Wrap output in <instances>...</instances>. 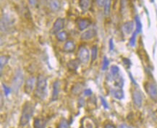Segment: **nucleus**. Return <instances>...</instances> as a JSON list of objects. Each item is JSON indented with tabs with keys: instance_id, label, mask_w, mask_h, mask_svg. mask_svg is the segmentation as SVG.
I'll use <instances>...</instances> for the list:
<instances>
[{
	"instance_id": "1",
	"label": "nucleus",
	"mask_w": 157,
	"mask_h": 128,
	"mask_svg": "<svg viewBox=\"0 0 157 128\" xmlns=\"http://www.w3.org/2000/svg\"><path fill=\"white\" fill-rule=\"evenodd\" d=\"M35 95L39 99L44 100L47 96V79L45 76L39 75L37 79Z\"/></svg>"
},
{
	"instance_id": "2",
	"label": "nucleus",
	"mask_w": 157,
	"mask_h": 128,
	"mask_svg": "<svg viewBox=\"0 0 157 128\" xmlns=\"http://www.w3.org/2000/svg\"><path fill=\"white\" fill-rule=\"evenodd\" d=\"M33 111L34 107L33 104H31L29 101L26 102L23 106V111H22L21 120H20L21 125L25 126L29 122V121L31 119V117L33 115Z\"/></svg>"
},
{
	"instance_id": "3",
	"label": "nucleus",
	"mask_w": 157,
	"mask_h": 128,
	"mask_svg": "<svg viewBox=\"0 0 157 128\" xmlns=\"http://www.w3.org/2000/svg\"><path fill=\"white\" fill-rule=\"evenodd\" d=\"M23 83V74L21 70H18L16 71L13 80V88L15 92H17L21 88Z\"/></svg>"
},
{
	"instance_id": "4",
	"label": "nucleus",
	"mask_w": 157,
	"mask_h": 128,
	"mask_svg": "<svg viewBox=\"0 0 157 128\" xmlns=\"http://www.w3.org/2000/svg\"><path fill=\"white\" fill-rule=\"evenodd\" d=\"M78 59L82 64H87L90 60V53L86 47H81L78 50Z\"/></svg>"
},
{
	"instance_id": "5",
	"label": "nucleus",
	"mask_w": 157,
	"mask_h": 128,
	"mask_svg": "<svg viewBox=\"0 0 157 128\" xmlns=\"http://www.w3.org/2000/svg\"><path fill=\"white\" fill-rule=\"evenodd\" d=\"M14 21L11 19L10 16L9 15H5L1 19V30L2 31L7 32L11 29L13 25Z\"/></svg>"
},
{
	"instance_id": "6",
	"label": "nucleus",
	"mask_w": 157,
	"mask_h": 128,
	"mask_svg": "<svg viewBox=\"0 0 157 128\" xmlns=\"http://www.w3.org/2000/svg\"><path fill=\"white\" fill-rule=\"evenodd\" d=\"M64 28V20L62 17H58L56 20L53 24V26L52 28V33L53 34H57L59 32L62 31V30Z\"/></svg>"
},
{
	"instance_id": "7",
	"label": "nucleus",
	"mask_w": 157,
	"mask_h": 128,
	"mask_svg": "<svg viewBox=\"0 0 157 128\" xmlns=\"http://www.w3.org/2000/svg\"><path fill=\"white\" fill-rule=\"evenodd\" d=\"M132 101L136 107H141L143 104V96L141 92L137 89L133 91L132 92Z\"/></svg>"
},
{
	"instance_id": "8",
	"label": "nucleus",
	"mask_w": 157,
	"mask_h": 128,
	"mask_svg": "<svg viewBox=\"0 0 157 128\" xmlns=\"http://www.w3.org/2000/svg\"><path fill=\"white\" fill-rule=\"evenodd\" d=\"M146 89L147 93L154 101H157V88L154 83H148L146 85Z\"/></svg>"
},
{
	"instance_id": "9",
	"label": "nucleus",
	"mask_w": 157,
	"mask_h": 128,
	"mask_svg": "<svg viewBox=\"0 0 157 128\" xmlns=\"http://www.w3.org/2000/svg\"><path fill=\"white\" fill-rule=\"evenodd\" d=\"M36 78L34 77H31L27 80L25 85V91L27 94H31L33 92L36 84Z\"/></svg>"
},
{
	"instance_id": "10",
	"label": "nucleus",
	"mask_w": 157,
	"mask_h": 128,
	"mask_svg": "<svg viewBox=\"0 0 157 128\" xmlns=\"http://www.w3.org/2000/svg\"><path fill=\"white\" fill-rule=\"evenodd\" d=\"M96 31L95 29H89L87 31H84L81 34V39L84 41H88V40L92 39L96 36Z\"/></svg>"
},
{
	"instance_id": "11",
	"label": "nucleus",
	"mask_w": 157,
	"mask_h": 128,
	"mask_svg": "<svg viewBox=\"0 0 157 128\" xmlns=\"http://www.w3.org/2000/svg\"><path fill=\"white\" fill-rule=\"evenodd\" d=\"M110 93L112 96L117 99L121 100L124 98V92L120 88H115L110 90Z\"/></svg>"
},
{
	"instance_id": "12",
	"label": "nucleus",
	"mask_w": 157,
	"mask_h": 128,
	"mask_svg": "<svg viewBox=\"0 0 157 128\" xmlns=\"http://www.w3.org/2000/svg\"><path fill=\"white\" fill-rule=\"evenodd\" d=\"M91 24V21L89 19L87 18H82L80 19L78 22V26L80 31H84L86 28H88Z\"/></svg>"
},
{
	"instance_id": "13",
	"label": "nucleus",
	"mask_w": 157,
	"mask_h": 128,
	"mask_svg": "<svg viewBox=\"0 0 157 128\" xmlns=\"http://www.w3.org/2000/svg\"><path fill=\"white\" fill-rule=\"evenodd\" d=\"M134 29V23L132 21H128L122 26V30L125 34H130L132 33Z\"/></svg>"
},
{
	"instance_id": "14",
	"label": "nucleus",
	"mask_w": 157,
	"mask_h": 128,
	"mask_svg": "<svg viewBox=\"0 0 157 128\" xmlns=\"http://www.w3.org/2000/svg\"><path fill=\"white\" fill-rule=\"evenodd\" d=\"M91 5V0H79V7L83 12L88 11Z\"/></svg>"
},
{
	"instance_id": "15",
	"label": "nucleus",
	"mask_w": 157,
	"mask_h": 128,
	"mask_svg": "<svg viewBox=\"0 0 157 128\" xmlns=\"http://www.w3.org/2000/svg\"><path fill=\"white\" fill-rule=\"evenodd\" d=\"M59 92V83L55 81L53 84V91H52V101H55L57 99Z\"/></svg>"
},
{
	"instance_id": "16",
	"label": "nucleus",
	"mask_w": 157,
	"mask_h": 128,
	"mask_svg": "<svg viewBox=\"0 0 157 128\" xmlns=\"http://www.w3.org/2000/svg\"><path fill=\"white\" fill-rule=\"evenodd\" d=\"M75 49V44L72 41H67L64 45V51L66 52H72Z\"/></svg>"
},
{
	"instance_id": "17",
	"label": "nucleus",
	"mask_w": 157,
	"mask_h": 128,
	"mask_svg": "<svg viewBox=\"0 0 157 128\" xmlns=\"http://www.w3.org/2000/svg\"><path fill=\"white\" fill-rule=\"evenodd\" d=\"M120 75V68L117 66L113 65L110 68V75H109V80L112 81L114 77H117Z\"/></svg>"
},
{
	"instance_id": "18",
	"label": "nucleus",
	"mask_w": 157,
	"mask_h": 128,
	"mask_svg": "<svg viewBox=\"0 0 157 128\" xmlns=\"http://www.w3.org/2000/svg\"><path fill=\"white\" fill-rule=\"evenodd\" d=\"M49 7L54 12H57L60 9V2L59 0H50Z\"/></svg>"
},
{
	"instance_id": "19",
	"label": "nucleus",
	"mask_w": 157,
	"mask_h": 128,
	"mask_svg": "<svg viewBox=\"0 0 157 128\" xmlns=\"http://www.w3.org/2000/svg\"><path fill=\"white\" fill-rule=\"evenodd\" d=\"M34 128H44L46 125V122L43 119H36L34 120Z\"/></svg>"
},
{
	"instance_id": "20",
	"label": "nucleus",
	"mask_w": 157,
	"mask_h": 128,
	"mask_svg": "<svg viewBox=\"0 0 157 128\" xmlns=\"http://www.w3.org/2000/svg\"><path fill=\"white\" fill-rule=\"evenodd\" d=\"M135 21H136V26L135 31H136L138 34H139L140 32L142 31V24H141V22H140L139 16L136 15V18H135Z\"/></svg>"
},
{
	"instance_id": "21",
	"label": "nucleus",
	"mask_w": 157,
	"mask_h": 128,
	"mask_svg": "<svg viewBox=\"0 0 157 128\" xmlns=\"http://www.w3.org/2000/svg\"><path fill=\"white\" fill-rule=\"evenodd\" d=\"M80 63V62L79 60H72L68 62L67 66L69 69L71 70H77Z\"/></svg>"
},
{
	"instance_id": "22",
	"label": "nucleus",
	"mask_w": 157,
	"mask_h": 128,
	"mask_svg": "<svg viewBox=\"0 0 157 128\" xmlns=\"http://www.w3.org/2000/svg\"><path fill=\"white\" fill-rule=\"evenodd\" d=\"M111 3H112V0H106L104 3V14L106 16L109 15L110 14Z\"/></svg>"
},
{
	"instance_id": "23",
	"label": "nucleus",
	"mask_w": 157,
	"mask_h": 128,
	"mask_svg": "<svg viewBox=\"0 0 157 128\" xmlns=\"http://www.w3.org/2000/svg\"><path fill=\"white\" fill-rule=\"evenodd\" d=\"M67 38V34L65 31H62L57 34V39L58 41H66Z\"/></svg>"
},
{
	"instance_id": "24",
	"label": "nucleus",
	"mask_w": 157,
	"mask_h": 128,
	"mask_svg": "<svg viewBox=\"0 0 157 128\" xmlns=\"http://www.w3.org/2000/svg\"><path fill=\"white\" fill-rule=\"evenodd\" d=\"M8 60H9V57H7V56H5V55H2L1 56V59H0V67H1V73L2 72V70H3V67H5L6 64L7 63Z\"/></svg>"
},
{
	"instance_id": "25",
	"label": "nucleus",
	"mask_w": 157,
	"mask_h": 128,
	"mask_svg": "<svg viewBox=\"0 0 157 128\" xmlns=\"http://www.w3.org/2000/svg\"><path fill=\"white\" fill-rule=\"evenodd\" d=\"M98 56V47L97 46H94L91 49V59L92 62H94L97 59Z\"/></svg>"
},
{
	"instance_id": "26",
	"label": "nucleus",
	"mask_w": 157,
	"mask_h": 128,
	"mask_svg": "<svg viewBox=\"0 0 157 128\" xmlns=\"http://www.w3.org/2000/svg\"><path fill=\"white\" fill-rule=\"evenodd\" d=\"M138 34L137 33L136 31H134L133 33H132V36L130 39V45L131 46V47H135V46H136V38H137V36H138Z\"/></svg>"
},
{
	"instance_id": "27",
	"label": "nucleus",
	"mask_w": 157,
	"mask_h": 128,
	"mask_svg": "<svg viewBox=\"0 0 157 128\" xmlns=\"http://www.w3.org/2000/svg\"><path fill=\"white\" fill-rule=\"evenodd\" d=\"M109 61L107 57H104L103 59V65H102V70H106L109 67Z\"/></svg>"
},
{
	"instance_id": "28",
	"label": "nucleus",
	"mask_w": 157,
	"mask_h": 128,
	"mask_svg": "<svg viewBox=\"0 0 157 128\" xmlns=\"http://www.w3.org/2000/svg\"><path fill=\"white\" fill-rule=\"evenodd\" d=\"M58 128H69V125H68L67 122L65 119H62Z\"/></svg>"
},
{
	"instance_id": "29",
	"label": "nucleus",
	"mask_w": 157,
	"mask_h": 128,
	"mask_svg": "<svg viewBox=\"0 0 157 128\" xmlns=\"http://www.w3.org/2000/svg\"><path fill=\"white\" fill-rule=\"evenodd\" d=\"M3 90L5 96H8L11 93V89L9 87H7V85H5V84H3Z\"/></svg>"
},
{
	"instance_id": "30",
	"label": "nucleus",
	"mask_w": 157,
	"mask_h": 128,
	"mask_svg": "<svg viewBox=\"0 0 157 128\" xmlns=\"http://www.w3.org/2000/svg\"><path fill=\"white\" fill-rule=\"evenodd\" d=\"M100 98H101V101L102 105H103V107H104V108H105V109H109V104H108L107 102H106V99H104V98L101 97V96Z\"/></svg>"
},
{
	"instance_id": "31",
	"label": "nucleus",
	"mask_w": 157,
	"mask_h": 128,
	"mask_svg": "<svg viewBox=\"0 0 157 128\" xmlns=\"http://www.w3.org/2000/svg\"><path fill=\"white\" fill-rule=\"evenodd\" d=\"M105 1H106V0H96V3H97V5L99 6L100 7H101L104 5Z\"/></svg>"
},
{
	"instance_id": "32",
	"label": "nucleus",
	"mask_w": 157,
	"mask_h": 128,
	"mask_svg": "<svg viewBox=\"0 0 157 128\" xmlns=\"http://www.w3.org/2000/svg\"><path fill=\"white\" fill-rule=\"evenodd\" d=\"M29 2L32 7H36L37 5V0H29Z\"/></svg>"
},
{
	"instance_id": "33",
	"label": "nucleus",
	"mask_w": 157,
	"mask_h": 128,
	"mask_svg": "<svg viewBox=\"0 0 157 128\" xmlns=\"http://www.w3.org/2000/svg\"><path fill=\"white\" fill-rule=\"evenodd\" d=\"M114 45L113 40L110 39L109 40V49L111 51H112V50H114Z\"/></svg>"
},
{
	"instance_id": "34",
	"label": "nucleus",
	"mask_w": 157,
	"mask_h": 128,
	"mask_svg": "<svg viewBox=\"0 0 157 128\" xmlns=\"http://www.w3.org/2000/svg\"><path fill=\"white\" fill-rule=\"evenodd\" d=\"M123 62L125 65H129V67H130V65H131V62H130V59H127V58H125V59H123Z\"/></svg>"
},
{
	"instance_id": "35",
	"label": "nucleus",
	"mask_w": 157,
	"mask_h": 128,
	"mask_svg": "<svg viewBox=\"0 0 157 128\" xmlns=\"http://www.w3.org/2000/svg\"><path fill=\"white\" fill-rule=\"evenodd\" d=\"M91 93H92V91H90V89H86V90H85V91H84V94H85L86 96H90L91 95Z\"/></svg>"
},
{
	"instance_id": "36",
	"label": "nucleus",
	"mask_w": 157,
	"mask_h": 128,
	"mask_svg": "<svg viewBox=\"0 0 157 128\" xmlns=\"http://www.w3.org/2000/svg\"><path fill=\"white\" fill-rule=\"evenodd\" d=\"M119 128H132L131 127H130V126L127 125H124V124H122V125H120L119 126Z\"/></svg>"
},
{
	"instance_id": "37",
	"label": "nucleus",
	"mask_w": 157,
	"mask_h": 128,
	"mask_svg": "<svg viewBox=\"0 0 157 128\" xmlns=\"http://www.w3.org/2000/svg\"><path fill=\"white\" fill-rule=\"evenodd\" d=\"M126 2H127V0H122V1H121V7H122V9H123V8L125 7Z\"/></svg>"
},
{
	"instance_id": "38",
	"label": "nucleus",
	"mask_w": 157,
	"mask_h": 128,
	"mask_svg": "<svg viewBox=\"0 0 157 128\" xmlns=\"http://www.w3.org/2000/svg\"><path fill=\"white\" fill-rule=\"evenodd\" d=\"M105 128H116L113 125H112V124H107L105 126Z\"/></svg>"
},
{
	"instance_id": "39",
	"label": "nucleus",
	"mask_w": 157,
	"mask_h": 128,
	"mask_svg": "<svg viewBox=\"0 0 157 128\" xmlns=\"http://www.w3.org/2000/svg\"><path fill=\"white\" fill-rule=\"evenodd\" d=\"M151 2H154V0H151Z\"/></svg>"
}]
</instances>
